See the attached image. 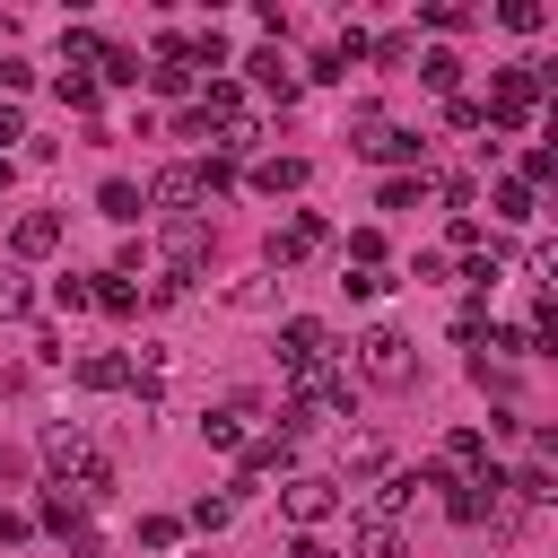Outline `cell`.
I'll return each mask as SVG.
<instances>
[{"instance_id": "cell-47", "label": "cell", "mask_w": 558, "mask_h": 558, "mask_svg": "<svg viewBox=\"0 0 558 558\" xmlns=\"http://www.w3.org/2000/svg\"><path fill=\"white\" fill-rule=\"evenodd\" d=\"M26 532H35V514H17V506H0V549H9V541H26Z\"/></svg>"}, {"instance_id": "cell-50", "label": "cell", "mask_w": 558, "mask_h": 558, "mask_svg": "<svg viewBox=\"0 0 558 558\" xmlns=\"http://www.w3.org/2000/svg\"><path fill=\"white\" fill-rule=\"evenodd\" d=\"M17 471H26V462H17V453H0V480H17Z\"/></svg>"}, {"instance_id": "cell-31", "label": "cell", "mask_w": 558, "mask_h": 558, "mask_svg": "<svg viewBox=\"0 0 558 558\" xmlns=\"http://www.w3.org/2000/svg\"><path fill=\"white\" fill-rule=\"evenodd\" d=\"M113 87H140V52H122V44H105V61H96Z\"/></svg>"}, {"instance_id": "cell-52", "label": "cell", "mask_w": 558, "mask_h": 558, "mask_svg": "<svg viewBox=\"0 0 558 558\" xmlns=\"http://www.w3.org/2000/svg\"><path fill=\"white\" fill-rule=\"evenodd\" d=\"M0 192H9V157H0Z\"/></svg>"}, {"instance_id": "cell-38", "label": "cell", "mask_w": 558, "mask_h": 558, "mask_svg": "<svg viewBox=\"0 0 558 558\" xmlns=\"http://www.w3.org/2000/svg\"><path fill=\"white\" fill-rule=\"evenodd\" d=\"M436 201L462 218V209H471V174H436Z\"/></svg>"}, {"instance_id": "cell-48", "label": "cell", "mask_w": 558, "mask_h": 558, "mask_svg": "<svg viewBox=\"0 0 558 558\" xmlns=\"http://www.w3.org/2000/svg\"><path fill=\"white\" fill-rule=\"evenodd\" d=\"M9 140H26V113L17 105H0V157H9Z\"/></svg>"}, {"instance_id": "cell-25", "label": "cell", "mask_w": 558, "mask_h": 558, "mask_svg": "<svg viewBox=\"0 0 558 558\" xmlns=\"http://www.w3.org/2000/svg\"><path fill=\"white\" fill-rule=\"evenodd\" d=\"M61 61H70V70L105 61V35H96V26H61Z\"/></svg>"}, {"instance_id": "cell-33", "label": "cell", "mask_w": 558, "mask_h": 558, "mask_svg": "<svg viewBox=\"0 0 558 558\" xmlns=\"http://www.w3.org/2000/svg\"><path fill=\"white\" fill-rule=\"evenodd\" d=\"M497 218L523 227V218H532V192H523V183H497Z\"/></svg>"}, {"instance_id": "cell-51", "label": "cell", "mask_w": 558, "mask_h": 558, "mask_svg": "<svg viewBox=\"0 0 558 558\" xmlns=\"http://www.w3.org/2000/svg\"><path fill=\"white\" fill-rule=\"evenodd\" d=\"M78 558H105V549H96V541H78Z\"/></svg>"}, {"instance_id": "cell-12", "label": "cell", "mask_w": 558, "mask_h": 558, "mask_svg": "<svg viewBox=\"0 0 558 558\" xmlns=\"http://www.w3.org/2000/svg\"><path fill=\"white\" fill-rule=\"evenodd\" d=\"M418 488H436V471H384V480H375V497H366V514L401 523V514L418 506Z\"/></svg>"}, {"instance_id": "cell-7", "label": "cell", "mask_w": 558, "mask_h": 558, "mask_svg": "<svg viewBox=\"0 0 558 558\" xmlns=\"http://www.w3.org/2000/svg\"><path fill=\"white\" fill-rule=\"evenodd\" d=\"M340 418H349V384H340V375L296 384V401H288V436H305V427H340Z\"/></svg>"}, {"instance_id": "cell-40", "label": "cell", "mask_w": 558, "mask_h": 558, "mask_svg": "<svg viewBox=\"0 0 558 558\" xmlns=\"http://www.w3.org/2000/svg\"><path fill=\"white\" fill-rule=\"evenodd\" d=\"M480 244H497V235H488V227L462 209V218H453V253H480Z\"/></svg>"}, {"instance_id": "cell-21", "label": "cell", "mask_w": 558, "mask_h": 558, "mask_svg": "<svg viewBox=\"0 0 558 558\" xmlns=\"http://www.w3.org/2000/svg\"><path fill=\"white\" fill-rule=\"evenodd\" d=\"M61 488H70L78 506H105V497H113V462H105V453H87V462H78V471H70Z\"/></svg>"}, {"instance_id": "cell-11", "label": "cell", "mask_w": 558, "mask_h": 558, "mask_svg": "<svg viewBox=\"0 0 558 558\" xmlns=\"http://www.w3.org/2000/svg\"><path fill=\"white\" fill-rule=\"evenodd\" d=\"M209 262V218H166V279H192Z\"/></svg>"}, {"instance_id": "cell-8", "label": "cell", "mask_w": 558, "mask_h": 558, "mask_svg": "<svg viewBox=\"0 0 558 558\" xmlns=\"http://www.w3.org/2000/svg\"><path fill=\"white\" fill-rule=\"evenodd\" d=\"M357 157H375V166H427V140L401 131V122H384V113H366L357 122Z\"/></svg>"}, {"instance_id": "cell-27", "label": "cell", "mask_w": 558, "mask_h": 558, "mask_svg": "<svg viewBox=\"0 0 558 558\" xmlns=\"http://www.w3.org/2000/svg\"><path fill=\"white\" fill-rule=\"evenodd\" d=\"M35 314V288H26V270H0V323H26Z\"/></svg>"}, {"instance_id": "cell-4", "label": "cell", "mask_w": 558, "mask_h": 558, "mask_svg": "<svg viewBox=\"0 0 558 558\" xmlns=\"http://www.w3.org/2000/svg\"><path fill=\"white\" fill-rule=\"evenodd\" d=\"M357 375H366V384H384V392H401V384L418 375V349H410V331L375 323V331L357 340Z\"/></svg>"}, {"instance_id": "cell-17", "label": "cell", "mask_w": 558, "mask_h": 558, "mask_svg": "<svg viewBox=\"0 0 558 558\" xmlns=\"http://www.w3.org/2000/svg\"><path fill=\"white\" fill-rule=\"evenodd\" d=\"M148 201H157V209H174V218H192V201H201V174H192V166H157Z\"/></svg>"}, {"instance_id": "cell-37", "label": "cell", "mask_w": 558, "mask_h": 558, "mask_svg": "<svg viewBox=\"0 0 558 558\" xmlns=\"http://www.w3.org/2000/svg\"><path fill=\"white\" fill-rule=\"evenodd\" d=\"M549 174H558V157H549V148H523V174H514V183L532 192V183H549Z\"/></svg>"}, {"instance_id": "cell-43", "label": "cell", "mask_w": 558, "mask_h": 558, "mask_svg": "<svg viewBox=\"0 0 558 558\" xmlns=\"http://www.w3.org/2000/svg\"><path fill=\"white\" fill-rule=\"evenodd\" d=\"M148 78H157V96H183V87H192V70H183V61H157Z\"/></svg>"}, {"instance_id": "cell-22", "label": "cell", "mask_w": 558, "mask_h": 558, "mask_svg": "<svg viewBox=\"0 0 558 558\" xmlns=\"http://www.w3.org/2000/svg\"><path fill=\"white\" fill-rule=\"evenodd\" d=\"M349 541H357V558H401V523H384V514H357Z\"/></svg>"}, {"instance_id": "cell-14", "label": "cell", "mask_w": 558, "mask_h": 558, "mask_svg": "<svg viewBox=\"0 0 558 558\" xmlns=\"http://www.w3.org/2000/svg\"><path fill=\"white\" fill-rule=\"evenodd\" d=\"M35 523L61 532V541H87V506H78L70 488H44V497H35Z\"/></svg>"}, {"instance_id": "cell-46", "label": "cell", "mask_w": 558, "mask_h": 558, "mask_svg": "<svg viewBox=\"0 0 558 558\" xmlns=\"http://www.w3.org/2000/svg\"><path fill=\"white\" fill-rule=\"evenodd\" d=\"M174 532H183L174 514H148V523H140V541H148V549H174Z\"/></svg>"}, {"instance_id": "cell-44", "label": "cell", "mask_w": 558, "mask_h": 558, "mask_svg": "<svg viewBox=\"0 0 558 558\" xmlns=\"http://www.w3.org/2000/svg\"><path fill=\"white\" fill-rule=\"evenodd\" d=\"M445 122L453 131H480V96H445Z\"/></svg>"}, {"instance_id": "cell-36", "label": "cell", "mask_w": 558, "mask_h": 558, "mask_svg": "<svg viewBox=\"0 0 558 558\" xmlns=\"http://www.w3.org/2000/svg\"><path fill=\"white\" fill-rule=\"evenodd\" d=\"M366 52H375L384 70H401V61H410V35H366Z\"/></svg>"}, {"instance_id": "cell-29", "label": "cell", "mask_w": 558, "mask_h": 558, "mask_svg": "<svg viewBox=\"0 0 558 558\" xmlns=\"http://www.w3.org/2000/svg\"><path fill=\"white\" fill-rule=\"evenodd\" d=\"M96 96H105V87H96L87 70H61V105H70V113H96Z\"/></svg>"}, {"instance_id": "cell-23", "label": "cell", "mask_w": 558, "mask_h": 558, "mask_svg": "<svg viewBox=\"0 0 558 558\" xmlns=\"http://www.w3.org/2000/svg\"><path fill=\"white\" fill-rule=\"evenodd\" d=\"M253 192H270V201L279 192H305V157H262L253 166Z\"/></svg>"}, {"instance_id": "cell-10", "label": "cell", "mask_w": 558, "mask_h": 558, "mask_svg": "<svg viewBox=\"0 0 558 558\" xmlns=\"http://www.w3.org/2000/svg\"><path fill=\"white\" fill-rule=\"evenodd\" d=\"M323 244H331V235H323V218H314V209H288V218L270 227V262H279V270H296V262H314Z\"/></svg>"}, {"instance_id": "cell-24", "label": "cell", "mask_w": 558, "mask_h": 558, "mask_svg": "<svg viewBox=\"0 0 558 558\" xmlns=\"http://www.w3.org/2000/svg\"><path fill=\"white\" fill-rule=\"evenodd\" d=\"M96 209L131 227V218H140V183H131V174H105V183H96Z\"/></svg>"}, {"instance_id": "cell-13", "label": "cell", "mask_w": 558, "mask_h": 558, "mask_svg": "<svg viewBox=\"0 0 558 558\" xmlns=\"http://www.w3.org/2000/svg\"><path fill=\"white\" fill-rule=\"evenodd\" d=\"M87 453H96V445H87V427H78V418H52V427H44V471H52V480H70Z\"/></svg>"}, {"instance_id": "cell-30", "label": "cell", "mask_w": 558, "mask_h": 558, "mask_svg": "<svg viewBox=\"0 0 558 558\" xmlns=\"http://www.w3.org/2000/svg\"><path fill=\"white\" fill-rule=\"evenodd\" d=\"M497 17H506V26H514V35H541V26H549V9H541V0H506V9H497Z\"/></svg>"}, {"instance_id": "cell-18", "label": "cell", "mask_w": 558, "mask_h": 558, "mask_svg": "<svg viewBox=\"0 0 558 558\" xmlns=\"http://www.w3.org/2000/svg\"><path fill=\"white\" fill-rule=\"evenodd\" d=\"M9 244H17V262H44V253L61 244V218H52V209H26V218L9 227Z\"/></svg>"}, {"instance_id": "cell-19", "label": "cell", "mask_w": 558, "mask_h": 558, "mask_svg": "<svg viewBox=\"0 0 558 558\" xmlns=\"http://www.w3.org/2000/svg\"><path fill=\"white\" fill-rule=\"evenodd\" d=\"M384 471H392V445L384 436H349L340 445V480H384Z\"/></svg>"}, {"instance_id": "cell-42", "label": "cell", "mask_w": 558, "mask_h": 558, "mask_svg": "<svg viewBox=\"0 0 558 558\" xmlns=\"http://www.w3.org/2000/svg\"><path fill=\"white\" fill-rule=\"evenodd\" d=\"M418 17H427V26H445V35H453V26H471V9H453V0H427Z\"/></svg>"}, {"instance_id": "cell-41", "label": "cell", "mask_w": 558, "mask_h": 558, "mask_svg": "<svg viewBox=\"0 0 558 558\" xmlns=\"http://www.w3.org/2000/svg\"><path fill=\"white\" fill-rule=\"evenodd\" d=\"M227 305H244V314H262V305H270V279H235V288H227Z\"/></svg>"}, {"instance_id": "cell-26", "label": "cell", "mask_w": 558, "mask_h": 558, "mask_svg": "<svg viewBox=\"0 0 558 558\" xmlns=\"http://www.w3.org/2000/svg\"><path fill=\"white\" fill-rule=\"evenodd\" d=\"M87 288H96V305H105V314H140V288H131L122 270H105V279H87Z\"/></svg>"}, {"instance_id": "cell-49", "label": "cell", "mask_w": 558, "mask_h": 558, "mask_svg": "<svg viewBox=\"0 0 558 558\" xmlns=\"http://www.w3.org/2000/svg\"><path fill=\"white\" fill-rule=\"evenodd\" d=\"M288 558H331V541H314V532H305V541H296Z\"/></svg>"}, {"instance_id": "cell-6", "label": "cell", "mask_w": 558, "mask_h": 558, "mask_svg": "<svg viewBox=\"0 0 558 558\" xmlns=\"http://www.w3.org/2000/svg\"><path fill=\"white\" fill-rule=\"evenodd\" d=\"M253 427H262V401H253V392H218V401L201 410V436H209L218 453H244Z\"/></svg>"}, {"instance_id": "cell-9", "label": "cell", "mask_w": 558, "mask_h": 558, "mask_svg": "<svg viewBox=\"0 0 558 558\" xmlns=\"http://www.w3.org/2000/svg\"><path fill=\"white\" fill-rule=\"evenodd\" d=\"M288 471H296V436H288V427H253L244 480H235V488H262V480H288Z\"/></svg>"}, {"instance_id": "cell-3", "label": "cell", "mask_w": 558, "mask_h": 558, "mask_svg": "<svg viewBox=\"0 0 558 558\" xmlns=\"http://www.w3.org/2000/svg\"><path fill=\"white\" fill-rule=\"evenodd\" d=\"M445 514H453V523H471V532H480V523H506V514H514L506 471L488 462V471H471V480H445Z\"/></svg>"}, {"instance_id": "cell-15", "label": "cell", "mask_w": 558, "mask_h": 558, "mask_svg": "<svg viewBox=\"0 0 558 558\" xmlns=\"http://www.w3.org/2000/svg\"><path fill=\"white\" fill-rule=\"evenodd\" d=\"M244 70H253V87H262V96H270V105H296V87H305V78H296V70H288V61H279V52H270V44H262V52H253V61H244Z\"/></svg>"}, {"instance_id": "cell-35", "label": "cell", "mask_w": 558, "mask_h": 558, "mask_svg": "<svg viewBox=\"0 0 558 558\" xmlns=\"http://www.w3.org/2000/svg\"><path fill=\"white\" fill-rule=\"evenodd\" d=\"M227 514H235V497H192V523L201 532H227Z\"/></svg>"}, {"instance_id": "cell-32", "label": "cell", "mask_w": 558, "mask_h": 558, "mask_svg": "<svg viewBox=\"0 0 558 558\" xmlns=\"http://www.w3.org/2000/svg\"><path fill=\"white\" fill-rule=\"evenodd\" d=\"M192 174H201V201H218V192H235V166H227V157H201Z\"/></svg>"}, {"instance_id": "cell-1", "label": "cell", "mask_w": 558, "mask_h": 558, "mask_svg": "<svg viewBox=\"0 0 558 558\" xmlns=\"http://www.w3.org/2000/svg\"><path fill=\"white\" fill-rule=\"evenodd\" d=\"M541 96H549V70H541V61H514V70H497L480 122H497V131H532V105H541Z\"/></svg>"}, {"instance_id": "cell-34", "label": "cell", "mask_w": 558, "mask_h": 558, "mask_svg": "<svg viewBox=\"0 0 558 558\" xmlns=\"http://www.w3.org/2000/svg\"><path fill=\"white\" fill-rule=\"evenodd\" d=\"M52 305H61V314H87L96 288H87V279H52Z\"/></svg>"}, {"instance_id": "cell-39", "label": "cell", "mask_w": 558, "mask_h": 558, "mask_svg": "<svg viewBox=\"0 0 558 558\" xmlns=\"http://www.w3.org/2000/svg\"><path fill=\"white\" fill-rule=\"evenodd\" d=\"M410 201H418V174H392V183L375 192V209H410Z\"/></svg>"}, {"instance_id": "cell-45", "label": "cell", "mask_w": 558, "mask_h": 558, "mask_svg": "<svg viewBox=\"0 0 558 558\" xmlns=\"http://www.w3.org/2000/svg\"><path fill=\"white\" fill-rule=\"evenodd\" d=\"M340 288H349V296H384V288H392V270H349Z\"/></svg>"}, {"instance_id": "cell-20", "label": "cell", "mask_w": 558, "mask_h": 558, "mask_svg": "<svg viewBox=\"0 0 558 558\" xmlns=\"http://www.w3.org/2000/svg\"><path fill=\"white\" fill-rule=\"evenodd\" d=\"M78 384H87V392H122V384H131V357H113V349H87V357H78Z\"/></svg>"}, {"instance_id": "cell-5", "label": "cell", "mask_w": 558, "mask_h": 558, "mask_svg": "<svg viewBox=\"0 0 558 558\" xmlns=\"http://www.w3.org/2000/svg\"><path fill=\"white\" fill-rule=\"evenodd\" d=\"M279 514H288L296 532H323V523L340 514V480H323V471H288V480H279Z\"/></svg>"}, {"instance_id": "cell-28", "label": "cell", "mask_w": 558, "mask_h": 558, "mask_svg": "<svg viewBox=\"0 0 558 558\" xmlns=\"http://www.w3.org/2000/svg\"><path fill=\"white\" fill-rule=\"evenodd\" d=\"M418 78H427L436 96H453V87H462V61H453V52H427V61H418Z\"/></svg>"}, {"instance_id": "cell-16", "label": "cell", "mask_w": 558, "mask_h": 558, "mask_svg": "<svg viewBox=\"0 0 558 558\" xmlns=\"http://www.w3.org/2000/svg\"><path fill=\"white\" fill-rule=\"evenodd\" d=\"M209 148L235 166V157H253L262 148V113H227V122H209Z\"/></svg>"}, {"instance_id": "cell-2", "label": "cell", "mask_w": 558, "mask_h": 558, "mask_svg": "<svg viewBox=\"0 0 558 558\" xmlns=\"http://www.w3.org/2000/svg\"><path fill=\"white\" fill-rule=\"evenodd\" d=\"M279 366H288L296 384H314V375H331V366H340V340H331L314 314H288V323H279Z\"/></svg>"}]
</instances>
